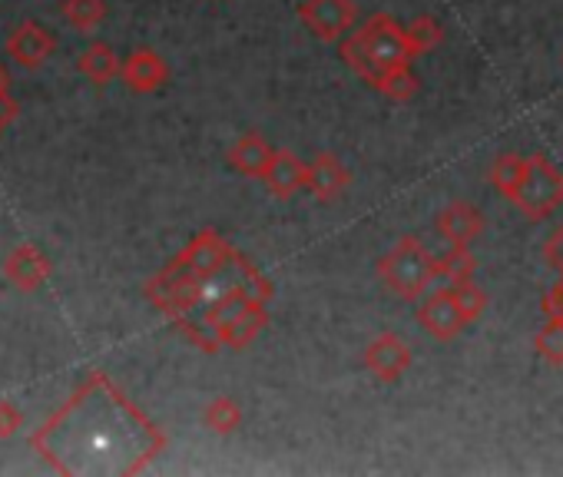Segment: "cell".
Instances as JSON below:
<instances>
[{
  "label": "cell",
  "instance_id": "obj_29",
  "mask_svg": "<svg viewBox=\"0 0 563 477\" xmlns=\"http://www.w3.org/2000/svg\"><path fill=\"white\" fill-rule=\"evenodd\" d=\"M543 312L547 315H556V319H563V279L543 296Z\"/></svg>",
  "mask_w": 563,
  "mask_h": 477
},
{
  "label": "cell",
  "instance_id": "obj_25",
  "mask_svg": "<svg viewBox=\"0 0 563 477\" xmlns=\"http://www.w3.org/2000/svg\"><path fill=\"white\" fill-rule=\"evenodd\" d=\"M451 292H454V299H457V306L464 309V315L471 319V322H477L481 315H484V309H487V292L471 279V282H457V286H451Z\"/></svg>",
  "mask_w": 563,
  "mask_h": 477
},
{
  "label": "cell",
  "instance_id": "obj_3",
  "mask_svg": "<svg viewBox=\"0 0 563 477\" xmlns=\"http://www.w3.org/2000/svg\"><path fill=\"white\" fill-rule=\"evenodd\" d=\"M339 54L342 60L372 87L395 74V70H408L418 54L408 41V31L391 18V14H375L362 24V31H355L349 41H339Z\"/></svg>",
  "mask_w": 563,
  "mask_h": 477
},
{
  "label": "cell",
  "instance_id": "obj_12",
  "mask_svg": "<svg viewBox=\"0 0 563 477\" xmlns=\"http://www.w3.org/2000/svg\"><path fill=\"white\" fill-rule=\"evenodd\" d=\"M434 232L444 239L448 246H471L474 239L484 232V215L471 202H451L438 212Z\"/></svg>",
  "mask_w": 563,
  "mask_h": 477
},
{
  "label": "cell",
  "instance_id": "obj_16",
  "mask_svg": "<svg viewBox=\"0 0 563 477\" xmlns=\"http://www.w3.org/2000/svg\"><path fill=\"white\" fill-rule=\"evenodd\" d=\"M268 322V306L265 302H252L239 319H232L225 329H219V348H235L242 352L245 345H252L258 339V332Z\"/></svg>",
  "mask_w": 563,
  "mask_h": 477
},
{
  "label": "cell",
  "instance_id": "obj_9",
  "mask_svg": "<svg viewBox=\"0 0 563 477\" xmlns=\"http://www.w3.org/2000/svg\"><path fill=\"white\" fill-rule=\"evenodd\" d=\"M54 54H57V37H54V31H47L37 21H21L8 34V57L27 70L44 67Z\"/></svg>",
  "mask_w": 563,
  "mask_h": 477
},
{
  "label": "cell",
  "instance_id": "obj_22",
  "mask_svg": "<svg viewBox=\"0 0 563 477\" xmlns=\"http://www.w3.org/2000/svg\"><path fill=\"white\" fill-rule=\"evenodd\" d=\"M202 424H206L212 434H232V431L242 424V408H239L232 398L219 395V398H212V401L206 404V411H202Z\"/></svg>",
  "mask_w": 563,
  "mask_h": 477
},
{
  "label": "cell",
  "instance_id": "obj_7",
  "mask_svg": "<svg viewBox=\"0 0 563 477\" xmlns=\"http://www.w3.org/2000/svg\"><path fill=\"white\" fill-rule=\"evenodd\" d=\"M418 325L431 339H438V342H454L471 325V319L464 315V309L457 306V299H454V292L448 286V289L431 292L428 299H421V306H418Z\"/></svg>",
  "mask_w": 563,
  "mask_h": 477
},
{
  "label": "cell",
  "instance_id": "obj_17",
  "mask_svg": "<svg viewBox=\"0 0 563 477\" xmlns=\"http://www.w3.org/2000/svg\"><path fill=\"white\" fill-rule=\"evenodd\" d=\"M77 67H80V74H84L90 84H97V87H103V84L117 80V77H120V70H123V64H120L117 51H113L110 44H103V41L90 44V47L80 54Z\"/></svg>",
  "mask_w": 563,
  "mask_h": 477
},
{
  "label": "cell",
  "instance_id": "obj_18",
  "mask_svg": "<svg viewBox=\"0 0 563 477\" xmlns=\"http://www.w3.org/2000/svg\"><path fill=\"white\" fill-rule=\"evenodd\" d=\"M434 273L441 282L457 286V282H471L477 273V259L471 253V246H448L444 256H434Z\"/></svg>",
  "mask_w": 563,
  "mask_h": 477
},
{
  "label": "cell",
  "instance_id": "obj_26",
  "mask_svg": "<svg viewBox=\"0 0 563 477\" xmlns=\"http://www.w3.org/2000/svg\"><path fill=\"white\" fill-rule=\"evenodd\" d=\"M21 428H24V411H21L14 401L0 398V441H4V437H14Z\"/></svg>",
  "mask_w": 563,
  "mask_h": 477
},
{
  "label": "cell",
  "instance_id": "obj_14",
  "mask_svg": "<svg viewBox=\"0 0 563 477\" xmlns=\"http://www.w3.org/2000/svg\"><path fill=\"white\" fill-rule=\"evenodd\" d=\"M349 186H352V173L335 153H319L309 163V192L319 202H335L339 196H345Z\"/></svg>",
  "mask_w": 563,
  "mask_h": 477
},
{
  "label": "cell",
  "instance_id": "obj_5",
  "mask_svg": "<svg viewBox=\"0 0 563 477\" xmlns=\"http://www.w3.org/2000/svg\"><path fill=\"white\" fill-rule=\"evenodd\" d=\"M530 222L547 219L553 209L563 206V173L547 159V156H527V169L523 179L510 199Z\"/></svg>",
  "mask_w": 563,
  "mask_h": 477
},
{
  "label": "cell",
  "instance_id": "obj_1",
  "mask_svg": "<svg viewBox=\"0 0 563 477\" xmlns=\"http://www.w3.org/2000/svg\"><path fill=\"white\" fill-rule=\"evenodd\" d=\"M31 447L57 474H140L166 437L103 371H93Z\"/></svg>",
  "mask_w": 563,
  "mask_h": 477
},
{
  "label": "cell",
  "instance_id": "obj_13",
  "mask_svg": "<svg viewBox=\"0 0 563 477\" xmlns=\"http://www.w3.org/2000/svg\"><path fill=\"white\" fill-rule=\"evenodd\" d=\"M120 77H123V84H126L133 93H156L159 87H166L169 67H166V60H163L156 51L140 47V51H133V54L123 60Z\"/></svg>",
  "mask_w": 563,
  "mask_h": 477
},
{
  "label": "cell",
  "instance_id": "obj_23",
  "mask_svg": "<svg viewBox=\"0 0 563 477\" xmlns=\"http://www.w3.org/2000/svg\"><path fill=\"white\" fill-rule=\"evenodd\" d=\"M405 31H408V41H411V47H415L418 57H424L428 51H434L444 41V27L434 18H428V14L415 18Z\"/></svg>",
  "mask_w": 563,
  "mask_h": 477
},
{
  "label": "cell",
  "instance_id": "obj_19",
  "mask_svg": "<svg viewBox=\"0 0 563 477\" xmlns=\"http://www.w3.org/2000/svg\"><path fill=\"white\" fill-rule=\"evenodd\" d=\"M64 21L77 27L80 34H93L107 21V4L103 0H64Z\"/></svg>",
  "mask_w": 563,
  "mask_h": 477
},
{
  "label": "cell",
  "instance_id": "obj_20",
  "mask_svg": "<svg viewBox=\"0 0 563 477\" xmlns=\"http://www.w3.org/2000/svg\"><path fill=\"white\" fill-rule=\"evenodd\" d=\"M523 169H527V156H517V153L497 156L494 166H490V182H494V189H497L504 199H514V192H517V186H520V179H523Z\"/></svg>",
  "mask_w": 563,
  "mask_h": 477
},
{
  "label": "cell",
  "instance_id": "obj_2",
  "mask_svg": "<svg viewBox=\"0 0 563 477\" xmlns=\"http://www.w3.org/2000/svg\"><path fill=\"white\" fill-rule=\"evenodd\" d=\"M235 259V249L225 243V235L216 229H202L189 239V246L159 273L146 282V299L166 315V319H179L186 309V299L196 286L209 282L212 276H219L229 263Z\"/></svg>",
  "mask_w": 563,
  "mask_h": 477
},
{
  "label": "cell",
  "instance_id": "obj_21",
  "mask_svg": "<svg viewBox=\"0 0 563 477\" xmlns=\"http://www.w3.org/2000/svg\"><path fill=\"white\" fill-rule=\"evenodd\" d=\"M533 352H537L547 365L563 368V319L547 315V322H543V325L537 329V335H533Z\"/></svg>",
  "mask_w": 563,
  "mask_h": 477
},
{
  "label": "cell",
  "instance_id": "obj_27",
  "mask_svg": "<svg viewBox=\"0 0 563 477\" xmlns=\"http://www.w3.org/2000/svg\"><path fill=\"white\" fill-rule=\"evenodd\" d=\"M543 263L563 279V225H556L543 243Z\"/></svg>",
  "mask_w": 563,
  "mask_h": 477
},
{
  "label": "cell",
  "instance_id": "obj_28",
  "mask_svg": "<svg viewBox=\"0 0 563 477\" xmlns=\"http://www.w3.org/2000/svg\"><path fill=\"white\" fill-rule=\"evenodd\" d=\"M18 113H21V103L11 93H0V133H8V126L18 120Z\"/></svg>",
  "mask_w": 563,
  "mask_h": 477
},
{
  "label": "cell",
  "instance_id": "obj_24",
  "mask_svg": "<svg viewBox=\"0 0 563 477\" xmlns=\"http://www.w3.org/2000/svg\"><path fill=\"white\" fill-rule=\"evenodd\" d=\"M375 90L385 93V97L395 100V103H408V100L418 93V77H415L411 67H408V70H395V74L382 77V80L375 84Z\"/></svg>",
  "mask_w": 563,
  "mask_h": 477
},
{
  "label": "cell",
  "instance_id": "obj_30",
  "mask_svg": "<svg viewBox=\"0 0 563 477\" xmlns=\"http://www.w3.org/2000/svg\"><path fill=\"white\" fill-rule=\"evenodd\" d=\"M0 93H11V70L0 64Z\"/></svg>",
  "mask_w": 563,
  "mask_h": 477
},
{
  "label": "cell",
  "instance_id": "obj_8",
  "mask_svg": "<svg viewBox=\"0 0 563 477\" xmlns=\"http://www.w3.org/2000/svg\"><path fill=\"white\" fill-rule=\"evenodd\" d=\"M411 362H415L411 345H408L401 335H395V332H385V335L372 339L368 348H365V368H368V375H372L375 381H382V385L398 381V378L411 368Z\"/></svg>",
  "mask_w": 563,
  "mask_h": 477
},
{
  "label": "cell",
  "instance_id": "obj_15",
  "mask_svg": "<svg viewBox=\"0 0 563 477\" xmlns=\"http://www.w3.org/2000/svg\"><path fill=\"white\" fill-rule=\"evenodd\" d=\"M272 156H275V149L258 133H245V136H239L229 146V166L235 173H242L245 179H262L268 163H272Z\"/></svg>",
  "mask_w": 563,
  "mask_h": 477
},
{
  "label": "cell",
  "instance_id": "obj_4",
  "mask_svg": "<svg viewBox=\"0 0 563 477\" xmlns=\"http://www.w3.org/2000/svg\"><path fill=\"white\" fill-rule=\"evenodd\" d=\"M378 279L388 286L405 302H418L428 296V286L438 279L434 273V256L418 243L415 235H401L398 243L382 256L378 263Z\"/></svg>",
  "mask_w": 563,
  "mask_h": 477
},
{
  "label": "cell",
  "instance_id": "obj_10",
  "mask_svg": "<svg viewBox=\"0 0 563 477\" xmlns=\"http://www.w3.org/2000/svg\"><path fill=\"white\" fill-rule=\"evenodd\" d=\"M51 269H54L51 259L34 243L14 246L4 259V279L21 292H37L51 279Z\"/></svg>",
  "mask_w": 563,
  "mask_h": 477
},
{
  "label": "cell",
  "instance_id": "obj_11",
  "mask_svg": "<svg viewBox=\"0 0 563 477\" xmlns=\"http://www.w3.org/2000/svg\"><path fill=\"white\" fill-rule=\"evenodd\" d=\"M262 186L275 199H292L296 192L309 189V163H302L292 149H275V156L262 176Z\"/></svg>",
  "mask_w": 563,
  "mask_h": 477
},
{
  "label": "cell",
  "instance_id": "obj_6",
  "mask_svg": "<svg viewBox=\"0 0 563 477\" xmlns=\"http://www.w3.org/2000/svg\"><path fill=\"white\" fill-rule=\"evenodd\" d=\"M299 21L312 31L316 41L339 44L355 27L358 8H355V0H302V4H299Z\"/></svg>",
  "mask_w": 563,
  "mask_h": 477
}]
</instances>
